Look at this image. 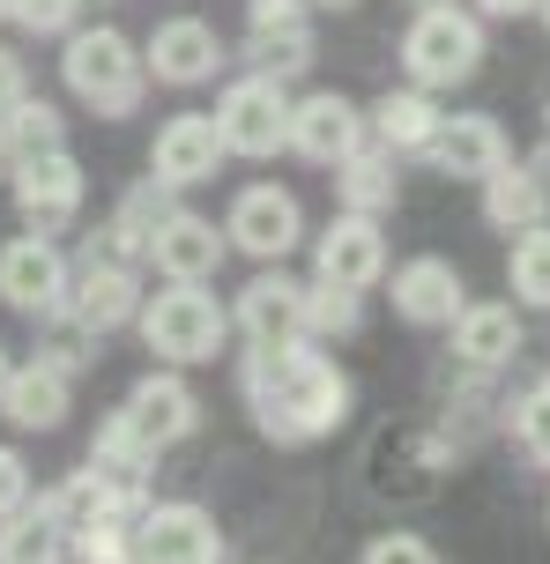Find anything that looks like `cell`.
<instances>
[{"label": "cell", "instance_id": "obj_1", "mask_svg": "<svg viewBox=\"0 0 550 564\" xmlns=\"http://www.w3.org/2000/svg\"><path fill=\"white\" fill-rule=\"evenodd\" d=\"M238 401H246V416L268 446H320L349 423L357 387L313 335H290V341H246Z\"/></svg>", "mask_w": 550, "mask_h": 564}, {"label": "cell", "instance_id": "obj_2", "mask_svg": "<svg viewBox=\"0 0 550 564\" xmlns=\"http://www.w3.org/2000/svg\"><path fill=\"white\" fill-rule=\"evenodd\" d=\"M60 45H67V53H60V83H67V97H75L83 112H97V119L142 112L149 59H142V45H134L127 30H112V23L83 30V23H75Z\"/></svg>", "mask_w": 550, "mask_h": 564}, {"label": "cell", "instance_id": "obj_3", "mask_svg": "<svg viewBox=\"0 0 550 564\" xmlns=\"http://www.w3.org/2000/svg\"><path fill=\"white\" fill-rule=\"evenodd\" d=\"M134 327H142L149 357L157 365H216L224 357V341H231V305H216L202 282H172V290H149L142 312H134Z\"/></svg>", "mask_w": 550, "mask_h": 564}, {"label": "cell", "instance_id": "obj_4", "mask_svg": "<svg viewBox=\"0 0 550 564\" xmlns=\"http://www.w3.org/2000/svg\"><path fill=\"white\" fill-rule=\"evenodd\" d=\"M454 468V438H439V431H417V423H379L365 460H357V482H365V498L379 506H424L439 498V482Z\"/></svg>", "mask_w": 550, "mask_h": 564}, {"label": "cell", "instance_id": "obj_5", "mask_svg": "<svg viewBox=\"0 0 550 564\" xmlns=\"http://www.w3.org/2000/svg\"><path fill=\"white\" fill-rule=\"evenodd\" d=\"M484 67V15L462 0H432L417 8L402 30V75L417 89H462Z\"/></svg>", "mask_w": 550, "mask_h": 564}, {"label": "cell", "instance_id": "obj_6", "mask_svg": "<svg viewBox=\"0 0 550 564\" xmlns=\"http://www.w3.org/2000/svg\"><path fill=\"white\" fill-rule=\"evenodd\" d=\"M216 134H224V149L231 156H283L290 149V83H276V75H261V67H246L238 83H224V97H216Z\"/></svg>", "mask_w": 550, "mask_h": 564}, {"label": "cell", "instance_id": "obj_7", "mask_svg": "<svg viewBox=\"0 0 550 564\" xmlns=\"http://www.w3.org/2000/svg\"><path fill=\"white\" fill-rule=\"evenodd\" d=\"M8 194H15V216H23V230H67L75 216H83L89 200V178L83 164H75V149L60 141V149H37V156H15L8 164Z\"/></svg>", "mask_w": 550, "mask_h": 564}, {"label": "cell", "instance_id": "obj_8", "mask_svg": "<svg viewBox=\"0 0 550 564\" xmlns=\"http://www.w3.org/2000/svg\"><path fill=\"white\" fill-rule=\"evenodd\" d=\"M224 238H231V253L276 268V260L298 253V238H305V208H298V194H290V186L254 178V186H238L231 208H224Z\"/></svg>", "mask_w": 550, "mask_h": 564}, {"label": "cell", "instance_id": "obj_9", "mask_svg": "<svg viewBox=\"0 0 550 564\" xmlns=\"http://www.w3.org/2000/svg\"><path fill=\"white\" fill-rule=\"evenodd\" d=\"M67 282H75V260L60 253V238L23 230V238L0 246V305L8 312L53 319V312H67Z\"/></svg>", "mask_w": 550, "mask_h": 564}, {"label": "cell", "instance_id": "obj_10", "mask_svg": "<svg viewBox=\"0 0 550 564\" xmlns=\"http://www.w3.org/2000/svg\"><path fill=\"white\" fill-rule=\"evenodd\" d=\"M119 416H127V431H134L142 446L172 453L179 438H194V431H202V394L186 387V371H179V365H157V371H142V379L127 387Z\"/></svg>", "mask_w": 550, "mask_h": 564}, {"label": "cell", "instance_id": "obj_11", "mask_svg": "<svg viewBox=\"0 0 550 564\" xmlns=\"http://www.w3.org/2000/svg\"><path fill=\"white\" fill-rule=\"evenodd\" d=\"M142 297L149 290H142V268H134V260L89 253L83 268H75V282H67V319L105 341V335H119V327H134Z\"/></svg>", "mask_w": 550, "mask_h": 564}, {"label": "cell", "instance_id": "obj_12", "mask_svg": "<svg viewBox=\"0 0 550 564\" xmlns=\"http://www.w3.org/2000/svg\"><path fill=\"white\" fill-rule=\"evenodd\" d=\"M365 141H373L365 105H349L343 89H305V97H290V156L335 171L349 149H365Z\"/></svg>", "mask_w": 550, "mask_h": 564}, {"label": "cell", "instance_id": "obj_13", "mask_svg": "<svg viewBox=\"0 0 550 564\" xmlns=\"http://www.w3.org/2000/svg\"><path fill=\"white\" fill-rule=\"evenodd\" d=\"M149 83H164V89H202L216 83V67L231 59V45L216 37V23L208 15H164V23L149 30Z\"/></svg>", "mask_w": 550, "mask_h": 564}, {"label": "cell", "instance_id": "obj_14", "mask_svg": "<svg viewBox=\"0 0 550 564\" xmlns=\"http://www.w3.org/2000/svg\"><path fill=\"white\" fill-rule=\"evenodd\" d=\"M134 542H142V564H224V528L194 498H164V506L149 498V512L134 520Z\"/></svg>", "mask_w": 550, "mask_h": 564}, {"label": "cell", "instance_id": "obj_15", "mask_svg": "<svg viewBox=\"0 0 550 564\" xmlns=\"http://www.w3.org/2000/svg\"><path fill=\"white\" fill-rule=\"evenodd\" d=\"M224 260H231V238L202 208H164V224L149 230V268L164 282H208Z\"/></svg>", "mask_w": 550, "mask_h": 564}, {"label": "cell", "instance_id": "obj_16", "mask_svg": "<svg viewBox=\"0 0 550 564\" xmlns=\"http://www.w3.org/2000/svg\"><path fill=\"white\" fill-rule=\"evenodd\" d=\"M224 134H216V119L208 112H179L157 127V141H149V178L157 186H172V194H186V186H208L216 171H224Z\"/></svg>", "mask_w": 550, "mask_h": 564}, {"label": "cell", "instance_id": "obj_17", "mask_svg": "<svg viewBox=\"0 0 550 564\" xmlns=\"http://www.w3.org/2000/svg\"><path fill=\"white\" fill-rule=\"evenodd\" d=\"M313 275L343 282V290H373V282H387V230H379V216L343 208V216L313 238Z\"/></svg>", "mask_w": 550, "mask_h": 564}, {"label": "cell", "instance_id": "obj_18", "mask_svg": "<svg viewBox=\"0 0 550 564\" xmlns=\"http://www.w3.org/2000/svg\"><path fill=\"white\" fill-rule=\"evenodd\" d=\"M387 297H395V312H402L409 327H454L462 305H468V282L446 253H417V260L395 268V290Z\"/></svg>", "mask_w": 550, "mask_h": 564}, {"label": "cell", "instance_id": "obj_19", "mask_svg": "<svg viewBox=\"0 0 550 564\" xmlns=\"http://www.w3.org/2000/svg\"><path fill=\"white\" fill-rule=\"evenodd\" d=\"M506 156H514V149H506V127L484 119V112H446L432 149H424V164H432L439 178H468V186H484Z\"/></svg>", "mask_w": 550, "mask_h": 564}, {"label": "cell", "instance_id": "obj_20", "mask_svg": "<svg viewBox=\"0 0 550 564\" xmlns=\"http://www.w3.org/2000/svg\"><path fill=\"white\" fill-rule=\"evenodd\" d=\"M231 335H246V341H290V335H305V282L283 275V260L261 268V275L231 297Z\"/></svg>", "mask_w": 550, "mask_h": 564}, {"label": "cell", "instance_id": "obj_21", "mask_svg": "<svg viewBox=\"0 0 550 564\" xmlns=\"http://www.w3.org/2000/svg\"><path fill=\"white\" fill-rule=\"evenodd\" d=\"M75 409V371H60L53 357H30V365H8L0 379V416L15 431H60Z\"/></svg>", "mask_w": 550, "mask_h": 564}, {"label": "cell", "instance_id": "obj_22", "mask_svg": "<svg viewBox=\"0 0 550 564\" xmlns=\"http://www.w3.org/2000/svg\"><path fill=\"white\" fill-rule=\"evenodd\" d=\"M446 335H454V365L462 371H506L528 349L514 305H462V319H454Z\"/></svg>", "mask_w": 550, "mask_h": 564}, {"label": "cell", "instance_id": "obj_23", "mask_svg": "<svg viewBox=\"0 0 550 564\" xmlns=\"http://www.w3.org/2000/svg\"><path fill=\"white\" fill-rule=\"evenodd\" d=\"M439 89H417V83H402V89H387L379 105H365V127H373V141L379 149H395V156H424L432 149V134H439Z\"/></svg>", "mask_w": 550, "mask_h": 564}, {"label": "cell", "instance_id": "obj_24", "mask_svg": "<svg viewBox=\"0 0 550 564\" xmlns=\"http://www.w3.org/2000/svg\"><path fill=\"white\" fill-rule=\"evenodd\" d=\"M484 224L506 230V238H521V230L550 224V186L521 164V156H506V164L484 178Z\"/></svg>", "mask_w": 550, "mask_h": 564}, {"label": "cell", "instance_id": "obj_25", "mask_svg": "<svg viewBox=\"0 0 550 564\" xmlns=\"http://www.w3.org/2000/svg\"><path fill=\"white\" fill-rule=\"evenodd\" d=\"M402 156L395 149H379V141H365V149H349L343 164H335V200L343 208H357V216H387L395 200H402Z\"/></svg>", "mask_w": 550, "mask_h": 564}, {"label": "cell", "instance_id": "obj_26", "mask_svg": "<svg viewBox=\"0 0 550 564\" xmlns=\"http://www.w3.org/2000/svg\"><path fill=\"white\" fill-rule=\"evenodd\" d=\"M0 564H67V520L45 506V490H30L0 520Z\"/></svg>", "mask_w": 550, "mask_h": 564}, {"label": "cell", "instance_id": "obj_27", "mask_svg": "<svg viewBox=\"0 0 550 564\" xmlns=\"http://www.w3.org/2000/svg\"><path fill=\"white\" fill-rule=\"evenodd\" d=\"M506 290H514V305L550 312V224H536V230L514 238V253H506Z\"/></svg>", "mask_w": 550, "mask_h": 564}, {"label": "cell", "instance_id": "obj_28", "mask_svg": "<svg viewBox=\"0 0 550 564\" xmlns=\"http://www.w3.org/2000/svg\"><path fill=\"white\" fill-rule=\"evenodd\" d=\"M365 327V290H343V282H305V335L313 341H343Z\"/></svg>", "mask_w": 550, "mask_h": 564}, {"label": "cell", "instance_id": "obj_29", "mask_svg": "<svg viewBox=\"0 0 550 564\" xmlns=\"http://www.w3.org/2000/svg\"><path fill=\"white\" fill-rule=\"evenodd\" d=\"M313 53H320L313 23L305 30H246V59H254L261 75H276V83H298V75L313 67Z\"/></svg>", "mask_w": 550, "mask_h": 564}, {"label": "cell", "instance_id": "obj_30", "mask_svg": "<svg viewBox=\"0 0 550 564\" xmlns=\"http://www.w3.org/2000/svg\"><path fill=\"white\" fill-rule=\"evenodd\" d=\"M0 134H8V164H15V156H37V149H60L67 141V112L53 97H23L15 112L0 119Z\"/></svg>", "mask_w": 550, "mask_h": 564}, {"label": "cell", "instance_id": "obj_31", "mask_svg": "<svg viewBox=\"0 0 550 564\" xmlns=\"http://www.w3.org/2000/svg\"><path fill=\"white\" fill-rule=\"evenodd\" d=\"M67 557L75 564H142V542H134V520H83L75 535H67Z\"/></svg>", "mask_w": 550, "mask_h": 564}, {"label": "cell", "instance_id": "obj_32", "mask_svg": "<svg viewBox=\"0 0 550 564\" xmlns=\"http://www.w3.org/2000/svg\"><path fill=\"white\" fill-rule=\"evenodd\" d=\"M506 431H514V446H521L536 468H550V371L536 379V387H521V394H514Z\"/></svg>", "mask_w": 550, "mask_h": 564}, {"label": "cell", "instance_id": "obj_33", "mask_svg": "<svg viewBox=\"0 0 550 564\" xmlns=\"http://www.w3.org/2000/svg\"><path fill=\"white\" fill-rule=\"evenodd\" d=\"M83 15V0H8V23L23 37H67Z\"/></svg>", "mask_w": 550, "mask_h": 564}, {"label": "cell", "instance_id": "obj_34", "mask_svg": "<svg viewBox=\"0 0 550 564\" xmlns=\"http://www.w3.org/2000/svg\"><path fill=\"white\" fill-rule=\"evenodd\" d=\"M357 564H439V550L424 535H409V528H387V535L365 542V557Z\"/></svg>", "mask_w": 550, "mask_h": 564}, {"label": "cell", "instance_id": "obj_35", "mask_svg": "<svg viewBox=\"0 0 550 564\" xmlns=\"http://www.w3.org/2000/svg\"><path fill=\"white\" fill-rule=\"evenodd\" d=\"M313 0H246V30H305Z\"/></svg>", "mask_w": 550, "mask_h": 564}, {"label": "cell", "instance_id": "obj_36", "mask_svg": "<svg viewBox=\"0 0 550 564\" xmlns=\"http://www.w3.org/2000/svg\"><path fill=\"white\" fill-rule=\"evenodd\" d=\"M23 498H30V460L15 446H0V520L23 506Z\"/></svg>", "mask_w": 550, "mask_h": 564}, {"label": "cell", "instance_id": "obj_37", "mask_svg": "<svg viewBox=\"0 0 550 564\" xmlns=\"http://www.w3.org/2000/svg\"><path fill=\"white\" fill-rule=\"evenodd\" d=\"M30 97V75H23V53H8V45H0V119L15 112V105H23Z\"/></svg>", "mask_w": 550, "mask_h": 564}, {"label": "cell", "instance_id": "obj_38", "mask_svg": "<svg viewBox=\"0 0 550 564\" xmlns=\"http://www.w3.org/2000/svg\"><path fill=\"white\" fill-rule=\"evenodd\" d=\"M543 0H476V15H492V23H514V15H536Z\"/></svg>", "mask_w": 550, "mask_h": 564}, {"label": "cell", "instance_id": "obj_39", "mask_svg": "<svg viewBox=\"0 0 550 564\" xmlns=\"http://www.w3.org/2000/svg\"><path fill=\"white\" fill-rule=\"evenodd\" d=\"M521 164H528V171H536V178H543V186H550V141H543V149H536V156H521Z\"/></svg>", "mask_w": 550, "mask_h": 564}, {"label": "cell", "instance_id": "obj_40", "mask_svg": "<svg viewBox=\"0 0 550 564\" xmlns=\"http://www.w3.org/2000/svg\"><path fill=\"white\" fill-rule=\"evenodd\" d=\"M320 15H349V8H357V0H313Z\"/></svg>", "mask_w": 550, "mask_h": 564}, {"label": "cell", "instance_id": "obj_41", "mask_svg": "<svg viewBox=\"0 0 550 564\" xmlns=\"http://www.w3.org/2000/svg\"><path fill=\"white\" fill-rule=\"evenodd\" d=\"M0 171H8V134H0Z\"/></svg>", "mask_w": 550, "mask_h": 564}, {"label": "cell", "instance_id": "obj_42", "mask_svg": "<svg viewBox=\"0 0 550 564\" xmlns=\"http://www.w3.org/2000/svg\"><path fill=\"white\" fill-rule=\"evenodd\" d=\"M0 379H8V349H0Z\"/></svg>", "mask_w": 550, "mask_h": 564}, {"label": "cell", "instance_id": "obj_43", "mask_svg": "<svg viewBox=\"0 0 550 564\" xmlns=\"http://www.w3.org/2000/svg\"><path fill=\"white\" fill-rule=\"evenodd\" d=\"M536 15H543V23H550V0H543V8H536Z\"/></svg>", "mask_w": 550, "mask_h": 564}, {"label": "cell", "instance_id": "obj_44", "mask_svg": "<svg viewBox=\"0 0 550 564\" xmlns=\"http://www.w3.org/2000/svg\"><path fill=\"white\" fill-rule=\"evenodd\" d=\"M409 8H432V0H409Z\"/></svg>", "mask_w": 550, "mask_h": 564}, {"label": "cell", "instance_id": "obj_45", "mask_svg": "<svg viewBox=\"0 0 550 564\" xmlns=\"http://www.w3.org/2000/svg\"><path fill=\"white\" fill-rule=\"evenodd\" d=\"M0 23H8V0H0Z\"/></svg>", "mask_w": 550, "mask_h": 564}, {"label": "cell", "instance_id": "obj_46", "mask_svg": "<svg viewBox=\"0 0 550 564\" xmlns=\"http://www.w3.org/2000/svg\"><path fill=\"white\" fill-rule=\"evenodd\" d=\"M543 127H550V105H543Z\"/></svg>", "mask_w": 550, "mask_h": 564}, {"label": "cell", "instance_id": "obj_47", "mask_svg": "<svg viewBox=\"0 0 550 564\" xmlns=\"http://www.w3.org/2000/svg\"><path fill=\"white\" fill-rule=\"evenodd\" d=\"M543 520H550V506H543Z\"/></svg>", "mask_w": 550, "mask_h": 564}]
</instances>
